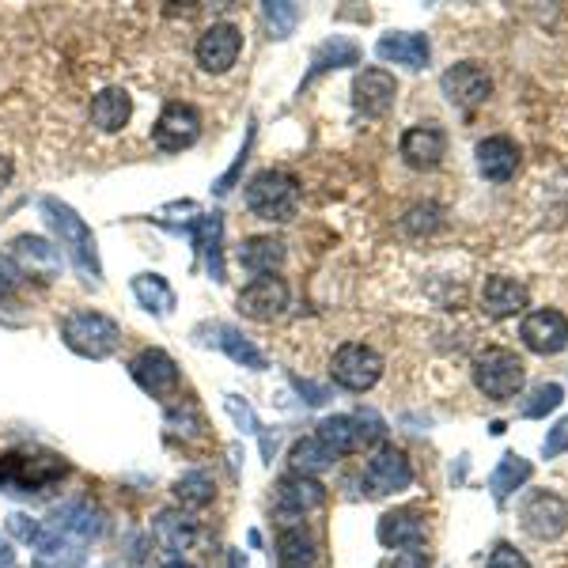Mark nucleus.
<instances>
[{"mask_svg": "<svg viewBox=\"0 0 568 568\" xmlns=\"http://www.w3.org/2000/svg\"><path fill=\"white\" fill-rule=\"evenodd\" d=\"M8 182H12V160H8V155H0V190H4Z\"/></svg>", "mask_w": 568, "mask_h": 568, "instance_id": "de8ad7c7", "label": "nucleus"}, {"mask_svg": "<svg viewBox=\"0 0 568 568\" xmlns=\"http://www.w3.org/2000/svg\"><path fill=\"white\" fill-rule=\"evenodd\" d=\"M201 136V114L190 103H168L160 114V122H155V149L160 152H182L190 149Z\"/></svg>", "mask_w": 568, "mask_h": 568, "instance_id": "9d476101", "label": "nucleus"}, {"mask_svg": "<svg viewBox=\"0 0 568 568\" xmlns=\"http://www.w3.org/2000/svg\"><path fill=\"white\" fill-rule=\"evenodd\" d=\"M20 277H23L20 265H16L12 258H4V254H0V300H4L8 292L16 288V284H20Z\"/></svg>", "mask_w": 568, "mask_h": 568, "instance_id": "37998d69", "label": "nucleus"}, {"mask_svg": "<svg viewBox=\"0 0 568 568\" xmlns=\"http://www.w3.org/2000/svg\"><path fill=\"white\" fill-rule=\"evenodd\" d=\"M489 568H530V561L511 542H500V546H493Z\"/></svg>", "mask_w": 568, "mask_h": 568, "instance_id": "ea45409f", "label": "nucleus"}, {"mask_svg": "<svg viewBox=\"0 0 568 568\" xmlns=\"http://www.w3.org/2000/svg\"><path fill=\"white\" fill-rule=\"evenodd\" d=\"M387 568H428V557L420 549H402Z\"/></svg>", "mask_w": 568, "mask_h": 568, "instance_id": "c03bdc74", "label": "nucleus"}, {"mask_svg": "<svg viewBox=\"0 0 568 568\" xmlns=\"http://www.w3.org/2000/svg\"><path fill=\"white\" fill-rule=\"evenodd\" d=\"M246 209H251L258 220H270V224H288L292 216L300 213V182L288 171H258L251 182H246Z\"/></svg>", "mask_w": 568, "mask_h": 568, "instance_id": "f03ea898", "label": "nucleus"}, {"mask_svg": "<svg viewBox=\"0 0 568 568\" xmlns=\"http://www.w3.org/2000/svg\"><path fill=\"white\" fill-rule=\"evenodd\" d=\"M398 152H402V160H406L409 168L433 171V168H439V160H444V152H447V133L439 130V125H433V122L414 125V130L402 133Z\"/></svg>", "mask_w": 568, "mask_h": 568, "instance_id": "dca6fc26", "label": "nucleus"}, {"mask_svg": "<svg viewBox=\"0 0 568 568\" xmlns=\"http://www.w3.org/2000/svg\"><path fill=\"white\" fill-rule=\"evenodd\" d=\"M61 337L72 353L91 356V361H103L122 345V326L114 323L103 311H72L61 323Z\"/></svg>", "mask_w": 568, "mask_h": 568, "instance_id": "20e7f679", "label": "nucleus"}, {"mask_svg": "<svg viewBox=\"0 0 568 568\" xmlns=\"http://www.w3.org/2000/svg\"><path fill=\"white\" fill-rule=\"evenodd\" d=\"M168 425H171V433H179L182 439H201V436H205V420L197 417L194 406H171L168 409Z\"/></svg>", "mask_w": 568, "mask_h": 568, "instance_id": "c9c22d12", "label": "nucleus"}, {"mask_svg": "<svg viewBox=\"0 0 568 568\" xmlns=\"http://www.w3.org/2000/svg\"><path fill=\"white\" fill-rule=\"evenodd\" d=\"M296 387H300V394H307V402H311V406H323V402H326V390H323V387H315V383L296 379Z\"/></svg>", "mask_w": 568, "mask_h": 568, "instance_id": "a18cd8bd", "label": "nucleus"}, {"mask_svg": "<svg viewBox=\"0 0 568 568\" xmlns=\"http://www.w3.org/2000/svg\"><path fill=\"white\" fill-rule=\"evenodd\" d=\"M160 568H194L190 561H182V557H171V561H163Z\"/></svg>", "mask_w": 568, "mask_h": 568, "instance_id": "8fccbe9b", "label": "nucleus"}, {"mask_svg": "<svg viewBox=\"0 0 568 568\" xmlns=\"http://www.w3.org/2000/svg\"><path fill=\"white\" fill-rule=\"evenodd\" d=\"M398 99V80L387 69H364L353 80V103L364 118H383Z\"/></svg>", "mask_w": 568, "mask_h": 568, "instance_id": "4468645a", "label": "nucleus"}, {"mask_svg": "<svg viewBox=\"0 0 568 568\" xmlns=\"http://www.w3.org/2000/svg\"><path fill=\"white\" fill-rule=\"evenodd\" d=\"M519 168V149L511 136H485L478 144V171L489 182H508Z\"/></svg>", "mask_w": 568, "mask_h": 568, "instance_id": "4be33fe9", "label": "nucleus"}, {"mask_svg": "<svg viewBox=\"0 0 568 568\" xmlns=\"http://www.w3.org/2000/svg\"><path fill=\"white\" fill-rule=\"evenodd\" d=\"M402 227H406L409 235H428L439 227V209L433 205V201H425V205H414L406 213V220H402Z\"/></svg>", "mask_w": 568, "mask_h": 568, "instance_id": "4c0bfd02", "label": "nucleus"}, {"mask_svg": "<svg viewBox=\"0 0 568 568\" xmlns=\"http://www.w3.org/2000/svg\"><path fill=\"white\" fill-rule=\"evenodd\" d=\"M133 296L141 300V307L155 311V315H171V311H175V288H171L160 273H141V277H133Z\"/></svg>", "mask_w": 568, "mask_h": 568, "instance_id": "72a5a7b5", "label": "nucleus"}, {"mask_svg": "<svg viewBox=\"0 0 568 568\" xmlns=\"http://www.w3.org/2000/svg\"><path fill=\"white\" fill-rule=\"evenodd\" d=\"M152 538H155V546H160L163 554L182 557L190 546H194L197 524L182 508H168V511H160V516L152 519Z\"/></svg>", "mask_w": 568, "mask_h": 568, "instance_id": "aec40b11", "label": "nucleus"}, {"mask_svg": "<svg viewBox=\"0 0 568 568\" xmlns=\"http://www.w3.org/2000/svg\"><path fill=\"white\" fill-rule=\"evenodd\" d=\"M530 474H535V466H530V459H524V455H504V459L497 463V470L489 474V493L493 500L504 504L511 497V493L519 489V485L530 481Z\"/></svg>", "mask_w": 568, "mask_h": 568, "instance_id": "c85d7f7f", "label": "nucleus"}, {"mask_svg": "<svg viewBox=\"0 0 568 568\" xmlns=\"http://www.w3.org/2000/svg\"><path fill=\"white\" fill-rule=\"evenodd\" d=\"M265 23H270V34L273 39H288L296 31V20H300V8L288 4V0H277V4H265Z\"/></svg>", "mask_w": 568, "mask_h": 568, "instance_id": "f704fd0d", "label": "nucleus"}, {"mask_svg": "<svg viewBox=\"0 0 568 568\" xmlns=\"http://www.w3.org/2000/svg\"><path fill=\"white\" fill-rule=\"evenodd\" d=\"M273 557H277V568H315V561H318L315 538H311L300 524L281 527Z\"/></svg>", "mask_w": 568, "mask_h": 568, "instance_id": "393cba45", "label": "nucleus"}, {"mask_svg": "<svg viewBox=\"0 0 568 568\" xmlns=\"http://www.w3.org/2000/svg\"><path fill=\"white\" fill-rule=\"evenodd\" d=\"M439 88H444L447 103L459 106V110H474L481 106L485 99L493 95V80L478 61H459L439 77Z\"/></svg>", "mask_w": 568, "mask_h": 568, "instance_id": "6e6552de", "label": "nucleus"}, {"mask_svg": "<svg viewBox=\"0 0 568 568\" xmlns=\"http://www.w3.org/2000/svg\"><path fill=\"white\" fill-rule=\"evenodd\" d=\"M240 311L246 318H258V323H273L284 307H288V284L281 277H254L240 292Z\"/></svg>", "mask_w": 568, "mask_h": 568, "instance_id": "2eb2a0df", "label": "nucleus"}, {"mask_svg": "<svg viewBox=\"0 0 568 568\" xmlns=\"http://www.w3.org/2000/svg\"><path fill=\"white\" fill-rule=\"evenodd\" d=\"M519 519H524V530L530 538H538V542H554V538H561L568 530V500L542 489V493H535V497H527Z\"/></svg>", "mask_w": 568, "mask_h": 568, "instance_id": "1a4fd4ad", "label": "nucleus"}, {"mask_svg": "<svg viewBox=\"0 0 568 568\" xmlns=\"http://www.w3.org/2000/svg\"><path fill=\"white\" fill-rule=\"evenodd\" d=\"M243 53V31L235 23H213L201 31V39L194 45V58L197 65L205 72H213V77H220V72H227L240 61Z\"/></svg>", "mask_w": 568, "mask_h": 568, "instance_id": "0eeeda50", "label": "nucleus"}, {"mask_svg": "<svg viewBox=\"0 0 568 568\" xmlns=\"http://www.w3.org/2000/svg\"><path fill=\"white\" fill-rule=\"evenodd\" d=\"M0 568H20V561H16V549L8 542H0Z\"/></svg>", "mask_w": 568, "mask_h": 568, "instance_id": "49530a36", "label": "nucleus"}, {"mask_svg": "<svg viewBox=\"0 0 568 568\" xmlns=\"http://www.w3.org/2000/svg\"><path fill=\"white\" fill-rule=\"evenodd\" d=\"M227 568H246V557L240 554V549H232V554H227Z\"/></svg>", "mask_w": 568, "mask_h": 568, "instance_id": "09e8293b", "label": "nucleus"}, {"mask_svg": "<svg viewBox=\"0 0 568 568\" xmlns=\"http://www.w3.org/2000/svg\"><path fill=\"white\" fill-rule=\"evenodd\" d=\"M375 535L387 549H417L425 542V516L417 508H394L387 516H379Z\"/></svg>", "mask_w": 568, "mask_h": 568, "instance_id": "a211bd4d", "label": "nucleus"}, {"mask_svg": "<svg viewBox=\"0 0 568 568\" xmlns=\"http://www.w3.org/2000/svg\"><path fill=\"white\" fill-rule=\"evenodd\" d=\"M361 61V45L353 39H342V34H334L329 42H323L315 50V58H311V72H307V84L315 77H323L329 69H345V65H356Z\"/></svg>", "mask_w": 568, "mask_h": 568, "instance_id": "7c9ffc66", "label": "nucleus"}, {"mask_svg": "<svg viewBox=\"0 0 568 568\" xmlns=\"http://www.w3.org/2000/svg\"><path fill=\"white\" fill-rule=\"evenodd\" d=\"M315 436H318V444H323L326 452L337 455V459H342V455L361 452V447H368V444H364V436H361V420H356V414H334V417L318 420Z\"/></svg>", "mask_w": 568, "mask_h": 568, "instance_id": "b1692460", "label": "nucleus"}, {"mask_svg": "<svg viewBox=\"0 0 568 568\" xmlns=\"http://www.w3.org/2000/svg\"><path fill=\"white\" fill-rule=\"evenodd\" d=\"M69 474V463L53 452H8L0 455V489L16 497H34L58 485Z\"/></svg>", "mask_w": 568, "mask_h": 568, "instance_id": "f257e3e1", "label": "nucleus"}, {"mask_svg": "<svg viewBox=\"0 0 568 568\" xmlns=\"http://www.w3.org/2000/svg\"><path fill=\"white\" fill-rule=\"evenodd\" d=\"M16 258H20V273H42V277H58L61 270V246L39 240V235H20L12 243Z\"/></svg>", "mask_w": 568, "mask_h": 568, "instance_id": "bb28decb", "label": "nucleus"}, {"mask_svg": "<svg viewBox=\"0 0 568 568\" xmlns=\"http://www.w3.org/2000/svg\"><path fill=\"white\" fill-rule=\"evenodd\" d=\"M224 409H227V414H232L235 425H240V433L254 436V433H258V428H262V425H258V417H254V409L246 406L243 398H235V394H227V398H224Z\"/></svg>", "mask_w": 568, "mask_h": 568, "instance_id": "58836bf2", "label": "nucleus"}, {"mask_svg": "<svg viewBox=\"0 0 568 568\" xmlns=\"http://www.w3.org/2000/svg\"><path fill=\"white\" fill-rule=\"evenodd\" d=\"M364 481L372 485V493H383V497L406 493L414 485V466H409V459L398 447H379L368 459V466H364Z\"/></svg>", "mask_w": 568, "mask_h": 568, "instance_id": "ddd939ff", "label": "nucleus"}, {"mask_svg": "<svg viewBox=\"0 0 568 568\" xmlns=\"http://www.w3.org/2000/svg\"><path fill=\"white\" fill-rule=\"evenodd\" d=\"M8 530H12L16 538H23V542H39L42 535V524H34L31 516H23V511H16V516H8Z\"/></svg>", "mask_w": 568, "mask_h": 568, "instance_id": "79ce46f5", "label": "nucleus"}, {"mask_svg": "<svg viewBox=\"0 0 568 568\" xmlns=\"http://www.w3.org/2000/svg\"><path fill=\"white\" fill-rule=\"evenodd\" d=\"M284 262V243L273 235H251L240 243V265L254 277H273V270H281Z\"/></svg>", "mask_w": 568, "mask_h": 568, "instance_id": "a878e982", "label": "nucleus"}, {"mask_svg": "<svg viewBox=\"0 0 568 568\" xmlns=\"http://www.w3.org/2000/svg\"><path fill=\"white\" fill-rule=\"evenodd\" d=\"M375 53H379L383 61H394V65L425 69L428 58H433V45H428L425 34H417V31H390L375 42Z\"/></svg>", "mask_w": 568, "mask_h": 568, "instance_id": "6ab92c4d", "label": "nucleus"}, {"mask_svg": "<svg viewBox=\"0 0 568 568\" xmlns=\"http://www.w3.org/2000/svg\"><path fill=\"white\" fill-rule=\"evenodd\" d=\"M42 213L50 220V227L58 232L61 246H65V254L72 262L80 265V270L88 273L91 281L103 277V265H99V246H95V235H91V227L72 213L69 205H61L58 197H45L42 201Z\"/></svg>", "mask_w": 568, "mask_h": 568, "instance_id": "7ed1b4c3", "label": "nucleus"}, {"mask_svg": "<svg viewBox=\"0 0 568 568\" xmlns=\"http://www.w3.org/2000/svg\"><path fill=\"white\" fill-rule=\"evenodd\" d=\"M209 334H216V337H205V342H213L216 349H224L235 364H243V368H251V372H262V368H265V356H262L258 349H254L251 342H246L240 329H232V326H213Z\"/></svg>", "mask_w": 568, "mask_h": 568, "instance_id": "2f4dec72", "label": "nucleus"}, {"mask_svg": "<svg viewBox=\"0 0 568 568\" xmlns=\"http://www.w3.org/2000/svg\"><path fill=\"white\" fill-rule=\"evenodd\" d=\"M527 307V288L516 277H489L481 288V311L489 318H508Z\"/></svg>", "mask_w": 568, "mask_h": 568, "instance_id": "5701e85b", "label": "nucleus"}, {"mask_svg": "<svg viewBox=\"0 0 568 568\" xmlns=\"http://www.w3.org/2000/svg\"><path fill=\"white\" fill-rule=\"evenodd\" d=\"M103 568H118V565H103Z\"/></svg>", "mask_w": 568, "mask_h": 568, "instance_id": "3c124183", "label": "nucleus"}, {"mask_svg": "<svg viewBox=\"0 0 568 568\" xmlns=\"http://www.w3.org/2000/svg\"><path fill=\"white\" fill-rule=\"evenodd\" d=\"M329 375H334L337 387L353 390V394H364L372 390L375 383L383 379V356L372 349V345H361V342H349L334 353V364H329Z\"/></svg>", "mask_w": 568, "mask_h": 568, "instance_id": "423d86ee", "label": "nucleus"}, {"mask_svg": "<svg viewBox=\"0 0 568 568\" xmlns=\"http://www.w3.org/2000/svg\"><path fill=\"white\" fill-rule=\"evenodd\" d=\"M334 463H337V455L326 452V447L318 444V436L296 439V444H292V452H288V466H292V474H300V478H315V474H326Z\"/></svg>", "mask_w": 568, "mask_h": 568, "instance_id": "c756f323", "label": "nucleus"}, {"mask_svg": "<svg viewBox=\"0 0 568 568\" xmlns=\"http://www.w3.org/2000/svg\"><path fill=\"white\" fill-rule=\"evenodd\" d=\"M524 383H527V368L511 349H485L478 361H474V387H478L485 398L508 402L524 390Z\"/></svg>", "mask_w": 568, "mask_h": 568, "instance_id": "39448f33", "label": "nucleus"}, {"mask_svg": "<svg viewBox=\"0 0 568 568\" xmlns=\"http://www.w3.org/2000/svg\"><path fill=\"white\" fill-rule=\"evenodd\" d=\"M565 452H568V417H561L554 428H549V436H546V444H542L546 459H557V455H565Z\"/></svg>", "mask_w": 568, "mask_h": 568, "instance_id": "a19ab883", "label": "nucleus"}, {"mask_svg": "<svg viewBox=\"0 0 568 568\" xmlns=\"http://www.w3.org/2000/svg\"><path fill=\"white\" fill-rule=\"evenodd\" d=\"M133 379H136V387H141L144 394H152V398H175V390H179V383H182V375H179V364L171 361L163 349H144L141 356L133 361Z\"/></svg>", "mask_w": 568, "mask_h": 568, "instance_id": "9b49d317", "label": "nucleus"}, {"mask_svg": "<svg viewBox=\"0 0 568 568\" xmlns=\"http://www.w3.org/2000/svg\"><path fill=\"white\" fill-rule=\"evenodd\" d=\"M326 500V489L315 478H300V474H288V478L277 481V516L281 527L296 524L304 511L318 508Z\"/></svg>", "mask_w": 568, "mask_h": 568, "instance_id": "f3484780", "label": "nucleus"}, {"mask_svg": "<svg viewBox=\"0 0 568 568\" xmlns=\"http://www.w3.org/2000/svg\"><path fill=\"white\" fill-rule=\"evenodd\" d=\"M561 402H565V390L557 387V383H546V387H538V390H535V398H530L527 406H524V417L538 420V417L554 414V409L561 406Z\"/></svg>", "mask_w": 568, "mask_h": 568, "instance_id": "e433bc0d", "label": "nucleus"}, {"mask_svg": "<svg viewBox=\"0 0 568 568\" xmlns=\"http://www.w3.org/2000/svg\"><path fill=\"white\" fill-rule=\"evenodd\" d=\"M519 337H524V345L530 353L554 356L568 345V318L554 307L530 311V315L524 318V326H519Z\"/></svg>", "mask_w": 568, "mask_h": 568, "instance_id": "f8f14e48", "label": "nucleus"}, {"mask_svg": "<svg viewBox=\"0 0 568 568\" xmlns=\"http://www.w3.org/2000/svg\"><path fill=\"white\" fill-rule=\"evenodd\" d=\"M190 232H194L197 251L205 254V265H209V273H213V281H224V251H220V240H224V220H220V213L197 216L194 224H190Z\"/></svg>", "mask_w": 568, "mask_h": 568, "instance_id": "cd10ccee", "label": "nucleus"}, {"mask_svg": "<svg viewBox=\"0 0 568 568\" xmlns=\"http://www.w3.org/2000/svg\"><path fill=\"white\" fill-rule=\"evenodd\" d=\"M175 497L182 504V511H201L209 508L216 497V485H213V474L209 470H186L182 478L175 481Z\"/></svg>", "mask_w": 568, "mask_h": 568, "instance_id": "473e14b6", "label": "nucleus"}, {"mask_svg": "<svg viewBox=\"0 0 568 568\" xmlns=\"http://www.w3.org/2000/svg\"><path fill=\"white\" fill-rule=\"evenodd\" d=\"M88 118H91V125H95L99 133H122L125 125H130V118H133V99L125 95L122 88H106V91H99V95L91 99Z\"/></svg>", "mask_w": 568, "mask_h": 568, "instance_id": "412c9836", "label": "nucleus"}]
</instances>
